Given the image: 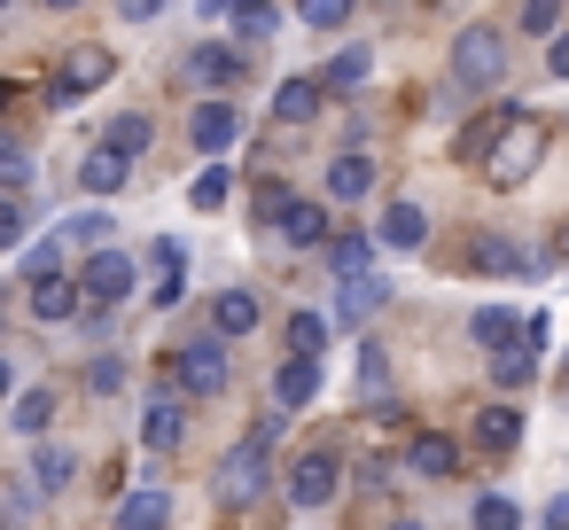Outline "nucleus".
<instances>
[{
    "mask_svg": "<svg viewBox=\"0 0 569 530\" xmlns=\"http://www.w3.org/2000/svg\"><path fill=\"white\" fill-rule=\"evenodd\" d=\"M538 164H546V126H538L530 110H515V118H507V133H499V141H491V157H483V180H491V188H522Z\"/></svg>",
    "mask_w": 569,
    "mask_h": 530,
    "instance_id": "f257e3e1",
    "label": "nucleus"
},
{
    "mask_svg": "<svg viewBox=\"0 0 569 530\" xmlns=\"http://www.w3.org/2000/svg\"><path fill=\"white\" fill-rule=\"evenodd\" d=\"M499 79H507V40H499V24H468V32L452 40V87L483 94V87H499Z\"/></svg>",
    "mask_w": 569,
    "mask_h": 530,
    "instance_id": "f03ea898",
    "label": "nucleus"
},
{
    "mask_svg": "<svg viewBox=\"0 0 569 530\" xmlns=\"http://www.w3.org/2000/svg\"><path fill=\"white\" fill-rule=\"evenodd\" d=\"M172 382H180L188 398H219V390H227V343H219V336L180 343V351H172Z\"/></svg>",
    "mask_w": 569,
    "mask_h": 530,
    "instance_id": "7ed1b4c3",
    "label": "nucleus"
},
{
    "mask_svg": "<svg viewBox=\"0 0 569 530\" xmlns=\"http://www.w3.org/2000/svg\"><path fill=\"white\" fill-rule=\"evenodd\" d=\"M133 281H141V266H133L126 250H110V242H102V250L87 258V273H79V297H87V304H126V297H133Z\"/></svg>",
    "mask_w": 569,
    "mask_h": 530,
    "instance_id": "20e7f679",
    "label": "nucleus"
},
{
    "mask_svg": "<svg viewBox=\"0 0 569 530\" xmlns=\"http://www.w3.org/2000/svg\"><path fill=\"white\" fill-rule=\"evenodd\" d=\"M266 452H273V444H258V437H242V444H234V452L219 460V476H211V491H219L227 507H242V499H258V491H266Z\"/></svg>",
    "mask_w": 569,
    "mask_h": 530,
    "instance_id": "39448f33",
    "label": "nucleus"
},
{
    "mask_svg": "<svg viewBox=\"0 0 569 530\" xmlns=\"http://www.w3.org/2000/svg\"><path fill=\"white\" fill-rule=\"evenodd\" d=\"M336 491H343V460H336L328 444H320V452H297V468H289V499H297V507H328Z\"/></svg>",
    "mask_w": 569,
    "mask_h": 530,
    "instance_id": "423d86ee",
    "label": "nucleus"
},
{
    "mask_svg": "<svg viewBox=\"0 0 569 530\" xmlns=\"http://www.w3.org/2000/svg\"><path fill=\"white\" fill-rule=\"evenodd\" d=\"M110 71H118V56H110V48H71V56H63V71H56V94H63V102H79V94L110 87Z\"/></svg>",
    "mask_w": 569,
    "mask_h": 530,
    "instance_id": "0eeeda50",
    "label": "nucleus"
},
{
    "mask_svg": "<svg viewBox=\"0 0 569 530\" xmlns=\"http://www.w3.org/2000/svg\"><path fill=\"white\" fill-rule=\"evenodd\" d=\"M266 234L289 242V250H328V242H336V234H328V211H320V203H297V196L281 203V219H273Z\"/></svg>",
    "mask_w": 569,
    "mask_h": 530,
    "instance_id": "6e6552de",
    "label": "nucleus"
},
{
    "mask_svg": "<svg viewBox=\"0 0 569 530\" xmlns=\"http://www.w3.org/2000/svg\"><path fill=\"white\" fill-rule=\"evenodd\" d=\"M188 79L211 87V102H227V87H242V56H234L227 40H203V48L188 56Z\"/></svg>",
    "mask_w": 569,
    "mask_h": 530,
    "instance_id": "1a4fd4ad",
    "label": "nucleus"
},
{
    "mask_svg": "<svg viewBox=\"0 0 569 530\" xmlns=\"http://www.w3.org/2000/svg\"><path fill=\"white\" fill-rule=\"evenodd\" d=\"M180 437H188V406H180L172 390H157V398L141 406V444H149V452H172Z\"/></svg>",
    "mask_w": 569,
    "mask_h": 530,
    "instance_id": "9d476101",
    "label": "nucleus"
},
{
    "mask_svg": "<svg viewBox=\"0 0 569 530\" xmlns=\"http://www.w3.org/2000/svg\"><path fill=\"white\" fill-rule=\"evenodd\" d=\"M188 133H196V149H203V157H227V149L242 141V110H234V102H203Z\"/></svg>",
    "mask_w": 569,
    "mask_h": 530,
    "instance_id": "9b49d317",
    "label": "nucleus"
},
{
    "mask_svg": "<svg viewBox=\"0 0 569 530\" xmlns=\"http://www.w3.org/2000/svg\"><path fill=\"white\" fill-rule=\"evenodd\" d=\"M375 242H382V250H421V242H429V211L398 196V203L382 211V227H375Z\"/></svg>",
    "mask_w": 569,
    "mask_h": 530,
    "instance_id": "f8f14e48",
    "label": "nucleus"
},
{
    "mask_svg": "<svg viewBox=\"0 0 569 530\" xmlns=\"http://www.w3.org/2000/svg\"><path fill=\"white\" fill-rule=\"evenodd\" d=\"M164 522H172V491H157V483L126 491V507H118V530H164Z\"/></svg>",
    "mask_w": 569,
    "mask_h": 530,
    "instance_id": "ddd939ff",
    "label": "nucleus"
},
{
    "mask_svg": "<svg viewBox=\"0 0 569 530\" xmlns=\"http://www.w3.org/2000/svg\"><path fill=\"white\" fill-rule=\"evenodd\" d=\"M328 196H336V203H359V196H375V164H367L359 149H343V157L328 164Z\"/></svg>",
    "mask_w": 569,
    "mask_h": 530,
    "instance_id": "4468645a",
    "label": "nucleus"
},
{
    "mask_svg": "<svg viewBox=\"0 0 569 530\" xmlns=\"http://www.w3.org/2000/svg\"><path fill=\"white\" fill-rule=\"evenodd\" d=\"M406 468H413V476H452V468H460V444L437 437V429H421V437L406 444Z\"/></svg>",
    "mask_w": 569,
    "mask_h": 530,
    "instance_id": "2eb2a0df",
    "label": "nucleus"
},
{
    "mask_svg": "<svg viewBox=\"0 0 569 530\" xmlns=\"http://www.w3.org/2000/svg\"><path fill=\"white\" fill-rule=\"evenodd\" d=\"M328 266H336V281H367L375 273V234H336L328 242Z\"/></svg>",
    "mask_w": 569,
    "mask_h": 530,
    "instance_id": "dca6fc26",
    "label": "nucleus"
},
{
    "mask_svg": "<svg viewBox=\"0 0 569 530\" xmlns=\"http://www.w3.org/2000/svg\"><path fill=\"white\" fill-rule=\"evenodd\" d=\"M468 266H476V273H538V266H530V258H522V250H515L507 234H476Z\"/></svg>",
    "mask_w": 569,
    "mask_h": 530,
    "instance_id": "f3484780",
    "label": "nucleus"
},
{
    "mask_svg": "<svg viewBox=\"0 0 569 530\" xmlns=\"http://www.w3.org/2000/svg\"><path fill=\"white\" fill-rule=\"evenodd\" d=\"M476 444H483V452H515V444H522V413H515V406H483V413H476Z\"/></svg>",
    "mask_w": 569,
    "mask_h": 530,
    "instance_id": "a211bd4d",
    "label": "nucleus"
},
{
    "mask_svg": "<svg viewBox=\"0 0 569 530\" xmlns=\"http://www.w3.org/2000/svg\"><path fill=\"white\" fill-rule=\"evenodd\" d=\"M273 118H281V126H312V118H320V79H289V87L273 94Z\"/></svg>",
    "mask_w": 569,
    "mask_h": 530,
    "instance_id": "6ab92c4d",
    "label": "nucleus"
},
{
    "mask_svg": "<svg viewBox=\"0 0 569 530\" xmlns=\"http://www.w3.org/2000/svg\"><path fill=\"white\" fill-rule=\"evenodd\" d=\"M126 180H133V164H126V157H110V149H94V157L79 164V188H87V196H118Z\"/></svg>",
    "mask_w": 569,
    "mask_h": 530,
    "instance_id": "aec40b11",
    "label": "nucleus"
},
{
    "mask_svg": "<svg viewBox=\"0 0 569 530\" xmlns=\"http://www.w3.org/2000/svg\"><path fill=\"white\" fill-rule=\"evenodd\" d=\"M211 320H219V336H250L258 328V297L250 289H219L211 297Z\"/></svg>",
    "mask_w": 569,
    "mask_h": 530,
    "instance_id": "412c9836",
    "label": "nucleus"
},
{
    "mask_svg": "<svg viewBox=\"0 0 569 530\" xmlns=\"http://www.w3.org/2000/svg\"><path fill=\"white\" fill-rule=\"evenodd\" d=\"M468 336H476V343H483V351H491V359H499V351H515V343H522V336H515V312H507V304H483V312H476V320H468Z\"/></svg>",
    "mask_w": 569,
    "mask_h": 530,
    "instance_id": "4be33fe9",
    "label": "nucleus"
},
{
    "mask_svg": "<svg viewBox=\"0 0 569 530\" xmlns=\"http://www.w3.org/2000/svg\"><path fill=\"white\" fill-rule=\"evenodd\" d=\"M273 398H281V406H312V398H320V359H289V367L273 374Z\"/></svg>",
    "mask_w": 569,
    "mask_h": 530,
    "instance_id": "5701e85b",
    "label": "nucleus"
},
{
    "mask_svg": "<svg viewBox=\"0 0 569 530\" xmlns=\"http://www.w3.org/2000/svg\"><path fill=\"white\" fill-rule=\"evenodd\" d=\"M48 421H56V390H17V398H9V429H17V437H40Z\"/></svg>",
    "mask_w": 569,
    "mask_h": 530,
    "instance_id": "b1692460",
    "label": "nucleus"
},
{
    "mask_svg": "<svg viewBox=\"0 0 569 530\" xmlns=\"http://www.w3.org/2000/svg\"><path fill=\"white\" fill-rule=\"evenodd\" d=\"M32 312L40 320H79V281H63V273L56 281H32Z\"/></svg>",
    "mask_w": 569,
    "mask_h": 530,
    "instance_id": "393cba45",
    "label": "nucleus"
},
{
    "mask_svg": "<svg viewBox=\"0 0 569 530\" xmlns=\"http://www.w3.org/2000/svg\"><path fill=\"white\" fill-rule=\"evenodd\" d=\"M367 71H375V56H367V48H343V56L328 63L320 94H351V87H367Z\"/></svg>",
    "mask_w": 569,
    "mask_h": 530,
    "instance_id": "a878e982",
    "label": "nucleus"
},
{
    "mask_svg": "<svg viewBox=\"0 0 569 530\" xmlns=\"http://www.w3.org/2000/svg\"><path fill=\"white\" fill-rule=\"evenodd\" d=\"M149 133H157V126H149V118H141V110H126V118H110V141H102V149H110V157H126V164H133V157H141V149H149Z\"/></svg>",
    "mask_w": 569,
    "mask_h": 530,
    "instance_id": "bb28decb",
    "label": "nucleus"
},
{
    "mask_svg": "<svg viewBox=\"0 0 569 530\" xmlns=\"http://www.w3.org/2000/svg\"><path fill=\"white\" fill-rule=\"evenodd\" d=\"M382 297H390V281H382V273H367V281H343V304H336V320H351V328H359V320H367Z\"/></svg>",
    "mask_w": 569,
    "mask_h": 530,
    "instance_id": "cd10ccee",
    "label": "nucleus"
},
{
    "mask_svg": "<svg viewBox=\"0 0 569 530\" xmlns=\"http://www.w3.org/2000/svg\"><path fill=\"white\" fill-rule=\"evenodd\" d=\"M530 374H538V343H530V336H522L515 351H499V359H491V382H499V390H522Z\"/></svg>",
    "mask_w": 569,
    "mask_h": 530,
    "instance_id": "c85d7f7f",
    "label": "nucleus"
},
{
    "mask_svg": "<svg viewBox=\"0 0 569 530\" xmlns=\"http://www.w3.org/2000/svg\"><path fill=\"white\" fill-rule=\"evenodd\" d=\"M227 196H234V172H227V164H203V172H196V188H188V203H196V211H227Z\"/></svg>",
    "mask_w": 569,
    "mask_h": 530,
    "instance_id": "c756f323",
    "label": "nucleus"
},
{
    "mask_svg": "<svg viewBox=\"0 0 569 530\" xmlns=\"http://www.w3.org/2000/svg\"><path fill=\"white\" fill-rule=\"evenodd\" d=\"M71 476H79V460H71L63 444H40V452H32V483H40V491H63Z\"/></svg>",
    "mask_w": 569,
    "mask_h": 530,
    "instance_id": "7c9ffc66",
    "label": "nucleus"
},
{
    "mask_svg": "<svg viewBox=\"0 0 569 530\" xmlns=\"http://www.w3.org/2000/svg\"><path fill=\"white\" fill-rule=\"evenodd\" d=\"M320 343H328V320L320 312H297L289 320V359H320Z\"/></svg>",
    "mask_w": 569,
    "mask_h": 530,
    "instance_id": "2f4dec72",
    "label": "nucleus"
},
{
    "mask_svg": "<svg viewBox=\"0 0 569 530\" xmlns=\"http://www.w3.org/2000/svg\"><path fill=\"white\" fill-rule=\"evenodd\" d=\"M476 530H522V507H515L507 491H483V499H476Z\"/></svg>",
    "mask_w": 569,
    "mask_h": 530,
    "instance_id": "473e14b6",
    "label": "nucleus"
},
{
    "mask_svg": "<svg viewBox=\"0 0 569 530\" xmlns=\"http://www.w3.org/2000/svg\"><path fill=\"white\" fill-rule=\"evenodd\" d=\"M515 24H522L530 40H561V9H553V0H530V9H522Z\"/></svg>",
    "mask_w": 569,
    "mask_h": 530,
    "instance_id": "72a5a7b5",
    "label": "nucleus"
},
{
    "mask_svg": "<svg viewBox=\"0 0 569 530\" xmlns=\"http://www.w3.org/2000/svg\"><path fill=\"white\" fill-rule=\"evenodd\" d=\"M234 32L242 40H273L281 32V9H234Z\"/></svg>",
    "mask_w": 569,
    "mask_h": 530,
    "instance_id": "f704fd0d",
    "label": "nucleus"
},
{
    "mask_svg": "<svg viewBox=\"0 0 569 530\" xmlns=\"http://www.w3.org/2000/svg\"><path fill=\"white\" fill-rule=\"evenodd\" d=\"M87 390H94V398H118V390H126V359H94V367H87Z\"/></svg>",
    "mask_w": 569,
    "mask_h": 530,
    "instance_id": "c9c22d12",
    "label": "nucleus"
},
{
    "mask_svg": "<svg viewBox=\"0 0 569 530\" xmlns=\"http://www.w3.org/2000/svg\"><path fill=\"white\" fill-rule=\"evenodd\" d=\"M382 374H390L382 343H359V390H367V398H382Z\"/></svg>",
    "mask_w": 569,
    "mask_h": 530,
    "instance_id": "e433bc0d",
    "label": "nucleus"
},
{
    "mask_svg": "<svg viewBox=\"0 0 569 530\" xmlns=\"http://www.w3.org/2000/svg\"><path fill=\"white\" fill-rule=\"evenodd\" d=\"M305 24H312V32H343V24H351V9H343V0H312Z\"/></svg>",
    "mask_w": 569,
    "mask_h": 530,
    "instance_id": "4c0bfd02",
    "label": "nucleus"
},
{
    "mask_svg": "<svg viewBox=\"0 0 569 530\" xmlns=\"http://www.w3.org/2000/svg\"><path fill=\"white\" fill-rule=\"evenodd\" d=\"M102 234H110V219H94V211H87V219H63V227H56V242H102Z\"/></svg>",
    "mask_w": 569,
    "mask_h": 530,
    "instance_id": "58836bf2",
    "label": "nucleus"
},
{
    "mask_svg": "<svg viewBox=\"0 0 569 530\" xmlns=\"http://www.w3.org/2000/svg\"><path fill=\"white\" fill-rule=\"evenodd\" d=\"M24 180H32V157H24V149H0V188H9V196H17Z\"/></svg>",
    "mask_w": 569,
    "mask_h": 530,
    "instance_id": "ea45409f",
    "label": "nucleus"
},
{
    "mask_svg": "<svg viewBox=\"0 0 569 530\" xmlns=\"http://www.w3.org/2000/svg\"><path fill=\"white\" fill-rule=\"evenodd\" d=\"M17 234H24V203H17V196H0V250H9Z\"/></svg>",
    "mask_w": 569,
    "mask_h": 530,
    "instance_id": "a19ab883",
    "label": "nucleus"
},
{
    "mask_svg": "<svg viewBox=\"0 0 569 530\" xmlns=\"http://www.w3.org/2000/svg\"><path fill=\"white\" fill-rule=\"evenodd\" d=\"M188 297V273H157V289H149V304H180Z\"/></svg>",
    "mask_w": 569,
    "mask_h": 530,
    "instance_id": "79ce46f5",
    "label": "nucleus"
},
{
    "mask_svg": "<svg viewBox=\"0 0 569 530\" xmlns=\"http://www.w3.org/2000/svg\"><path fill=\"white\" fill-rule=\"evenodd\" d=\"M546 71H553V79H569V32H561V40L546 48Z\"/></svg>",
    "mask_w": 569,
    "mask_h": 530,
    "instance_id": "37998d69",
    "label": "nucleus"
},
{
    "mask_svg": "<svg viewBox=\"0 0 569 530\" xmlns=\"http://www.w3.org/2000/svg\"><path fill=\"white\" fill-rule=\"evenodd\" d=\"M546 530H569V491H561V499L546 507Z\"/></svg>",
    "mask_w": 569,
    "mask_h": 530,
    "instance_id": "c03bdc74",
    "label": "nucleus"
},
{
    "mask_svg": "<svg viewBox=\"0 0 569 530\" xmlns=\"http://www.w3.org/2000/svg\"><path fill=\"white\" fill-rule=\"evenodd\" d=\"M9 390H17V374H9V359H0V398H9Z\"/></svg>",
    "mask_w": 569,
    "mask_h": 530,
    "instance_id": "a18cd8bd",
    "label": "nucleus"
},
{
    "mask_svg": "<svg viewBox=\"0 0 569 530\" xmlns=\"http://www.w3.org/2000/svg\"><path fill=\"white\" fill-rule=\"evenodd\" d=\"M561 258H569V227H561Z\"/></svg>",
    "mask_w": 569,
    "mask_h": 530,
    "instance_id": "49530a36",
    "label": "nucleus"
},
{
    "mask_svg": "<svg viewBox=\"0 0 569 530\" xmlns=\"http://www.w3.org/2000/svg\"><path fill=\"white\" fill-rule=\"evenodd\" d=\"M390 530H421V522H390Z\"/></svg>",
    "mask_w": 569,
    "mask_h": 530,
    "instance_id": "de8ad7c7",
    "label": "nucleus"
},
{
    "mask_svg": "<svg viewBox=\"0 0 569 530\" xmlns=\"http://www.w3.org/2000/svg\"><path fill=\"white\" fill-rule=\"evenodd\" d=\"M0 110H9V87H0Z\"/></svg>",
    "mask_w": 569,
    "mask_h": 530,
    "instance_id": "09e8293b",
    "label": "nucleus"
},
{
    "mask_svg": "<svg viewBox=\"0 0 569 530\" xmlns=\"http://www.w3.org/2000/svg\"><path fill=\"white\" fill-rule=\"evenodd\" d=\"M561 382H569V359H561Z\"/></svg>",
    "mask_w": 569,
    "mask_h": 530,
    "instance_id": "8fccbe9b",
    "label": "nucleus"
}]
</instances>
